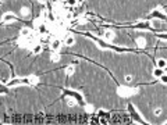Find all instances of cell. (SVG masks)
<instances>
[{"label": "cell", "mask_w": 167, "mask_h": 125, "mask_svg": "<svg viewBox=\"0 0 167 125\" xmlns=\"http://www.w3.org/2000/svg\"><path fill=\"white\" fill-rule=\"evenodd\" d=\"M127 109H128L129 114H131V117H132V118H134V120H135V121H137L138 124H145V121L142 120V118H141V115L138 114V111H137V109H135V107H134V106H132L131 103L128 104V107H127Z\"/></svg>", "instance_id": "obj_1"}, {"label": "cell", "mask_w": 167, "mask_h": 125, "mask_svg": "<svg viewBox=\"0 0 167 125\" xmlns=\"http://www.w3.org/2000/svg\"><path fill=\"white\" fill-rule=\"evenodd\" d=\"M64 93L67 95V96L74 97V99L77 100V103L82 104V106H85V100H84V97H82V95H81V93H78V92H75V90H65Z\"/></svg>", "instance_id": "obj_2"}, {"label": "cell", "mask_w": 167, "mask_h": 125, "mask_svg": "<svg viewBox=\"0 0 167 125\" xmlns=\"http://www.w3.org/2000/svg\"><path fill=\"white\" fill-rule=\"evenodd\" d=\"M149 18H153V20H167V15L164 13H162L160 10H153L149 14Z\"/></svg>", "instance_id": "obj_3"}, {"label": "cell", "mask_w": 167, "mask_h": 125, "mask_svg": "<svg viewBox=\"0 0 167 125\" xmlns=\"http://www.w3.org/2000/svg\"><path fill=\"white\" fill-rule=\"evenodd\" d=\"M15 20H17V17H15L14 14L7 13V14H4V15H3V18H1V22H3V24H9V22L15 21Z\"/></svg>", "instance_id": "obj_4"}, {"label": "cell", "mask_w": 167, "mask_h": 125, "mask_svg": "<svg viewBox=\"0 0 167 125\" xmlns=\"http://www.w3.org/2000/svg\"><path fill=\"white\" fill-rule=\"evenodd\" d=\"M132 28H135V29H150L152 24L148 22V21H145V22H138V24L132 25Z\"/></svg>", "instance_id": "obj_5"}, {"label": "cell", "mask_w": 167, "mask_h": 125, "mask_svg": "<svg viewBox=\"0 0 167 125\" xmlns=\"http://www.w3.org/2000/svg\"><path fill=\"white\" fill-rule=\"evenodd\" d=\"M60 47H61V42H60L59 39H53L50 42V49L53 50V51H59Z\"/></svg>", "instance_id": "obj_6"}, {"label": "cell", "mask_w": 167, "mask_h": 125, "mask_svg": "<svg viewBox=\"0 0 167 125\" xmlns=\"http://www.w3.org/2000/svg\"><path fill=\"white\" fill-rule=\"evenodd\" d=\"M64 43L67 46H73L74 43H75V38L71 36V35H65L64 36Z\"/></svg>", "instance_id": "obj_7"}, {"label": "cell", "mask_w": 167, "mask_h": 125, "mask_svg": "<svg viewBox=\"0 0 167 125\" xmlns=\"http://www.w3.org/2000/svg\"><path fill=\"white\" fill-rule=\"evenodd\" d=\"M164 74V68H160V67H156L153 70V76L154 78H160L162 75Z\"/></svg>", "instance_id": "obj_8"}, {"label": "cell", "mask_w": 167, "mask_h": 125, "mask_svg": "<svg viewBox=\"0 0 167 125\" xmlns=\"http://www.w3.org/2000/svg\"><path fill=\"white\" fill-rule=\"evenodd\" d=\"M156 67L166 68L167 67V60H164V59H157V61H156Z\"/></svg>", "instance_id": "obj_9"}, {"label": "cell", "mask_w": 167, "mask_h": 125, "mask_svg": "<svg viewBox=\"0 0 167 125\" xmlns=\"http://www.w3.org/2000/svg\"><path fill=\"white\" fill-rule=\"evenodd\" d=\"M74 71H75V67H74V65H68L67 70H65V75H67V76H71V75L74 74Z\"/></svg>", "instance_id": "obj_10"}, {"label": "cell", "mask_w": 167, "mask_h": 125, "mask_svg": "<svg viewBox=\"0 0 167 125\" xmlns=\"http://www.w3.org/2000/svg\"><path fill=\"white\" fill-rule=\"evenodd\" d=\"M103 36H104V39H106V40H113V38H114V34H113L112 31H106Z\"/></svg>", "instance_id": "obj_11"}, {"label": "cell", "mask_w": 167, "mask_h": 125, "mask_svg": "<svg viewBox=\"0 0 167 125\" xmlns=\"http://www.w3.org/2000/svg\"><path fill=\"white\" fill-rule=\"evenodd\" d=\"M32 53H34V54H39V53H42V45H34V47H32Z\"/></svg>", "instance_id": "obj_12"}, {"label": "cell", "mask_w": 167, "mask_h": 125, "mask_svg": "<svg viewBox=\"0 0 167 125\" xmlns=\"http://www.w3.org/2000/svg\"><path fill=\"white\" fill-rule=\"evenodd\" d=\"M78 4L77 0H65V6H70V7H75Z\"/></svg>", "instance_id": "obj_13"}, {"label": "cell", "mask_w": 167, "mask_h": 125, "mask_svg": "<svg viewBox=\"0 0 167 125\" xmlns=\"http://www.w3.org/2000/svg\"><path fill=\"white\" fill-rule=\"evenodd\" d=\"M159 79H160V82H162V84H164V85H167V74H166V72H164V74L162 75V76H160Z\"/></svg>", "instance_id": "obj_14"}, {"label": "cell", "mask_w": 167, "mask_h": 125, "mask_svg": "<svg viewBox=\"0 0 167 125\" xmlns=\"http://www.w3.org/2000/svg\"><path fill=\"white\" fill-rule=\"evenodd\" d=\"M21 35H22V36H29V35H31V31H29V29H26V28H24V29H22V31H21Z\"/></svg>", "instance_id": "obj_15"}, {"label": "cell", "mask_w": 167, "mask_h": 125, "mask_svg": "<svg viewBox=\"0 0 167 125\" xmlns=\"http://www.w3.org/2000/svg\"><path fill=\"white\" fill-rule=\"evenodd\" d=\"M154 36L159 38V39H163V40H167V34H154Z\"/></svg>", "instance_id": "obj_16"}, {"label": "cell", "mask_w": 167, "mask_h": 125, "mask_svg": "<svg viewBox=\"0 0 167 125\" xmlns=\"http://www.w3.org/2000/svg\"><path fill=\"white\" fill-rule=\"evenodd\" d=\"M152 26H153V28H159V26H160L159 20H153V21H152Z\"/></svg>", "instance_id": "obj_17"}, {"label": "cell", "mask_w": 167, "mask_h": 125, "mask_svg": "<svg viewBox=\"0 0 167 125\" xmlns=\"http://www.w3.org/2000/svg\"><path fill=\"white\" fill-rule=\"evenodd\" d=\"M59 60H60L59 54H53V56H51V61H59Z\"/></svg>", "instance_id": "obj_18"}, {"label": "cell", "mask_w": 167, "mask_h": 125, "mask_svg": "<svg viewBox=\"0 0 167 125\" xmlns=\"http://www.w3.org/2000/svg\"><path fill=\"white\" fill-rule=\"evenodd\" d=\"M153 113H154V115H160L162 114V109H156Z\"/></svg>", "instance_id": "obj_19"}, {"label": "cell", "mask_w": 167, "mask_h": 125, "mask_svg": "<svg viewBox=\"0 0 167 125\" xmlns=\"http://www.w3.org/2000/svg\"><path fill=\"white\" fill-rule=\"evenodd\" d=\"M131 81H132V76H131V75H127V76H125V82H131Z\"/></svg>", "instance_id": "obj_20"}, {"label": "cell", "mask_w": 167, "mask_h": 125, "mask_svg": "<svg viewBox=\"0 0 167 125\" xmlns=\"http://www.w3.org/2000/svg\"><path fill=\"white\" fill-rule=\"evenodd\" d=\"M68 104H70V106H74V104H75V101H73V100H68Z\"/></svg>", "instance_id": "obj_21"}, {"label": "cell", "mask_w": 167, "mask_h": 125, "mask_svg": "<svg viewBox=\"0 0 167 125\" xmlns=\"http://www.w3.org/2000/svg\"><path fill=\"white\" fill-rule=\"evenodd\" d=\"M78 3H82V1H84V0H77Z\"/></svg>", "instance_id": "obj_22"}, {"label": "cell", "mask_w": 167, "mask_h": 125, "mask_svg": "<svg viewBox=\"0 0 167 125\" xmlns=\"http://www.w3.org/2000/svg\"><path fill=\"white\" fill-rule=\"evenodd\" d=\"M164 124H167V122H164Z\"/></svg>", "instance_id": "obj_23"}]
</instances>
